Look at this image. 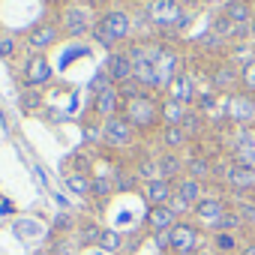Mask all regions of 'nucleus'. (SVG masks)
<instances>
[{"label": "nucleus", "mask_w": 255, "mask_h": 255, "mask_svg": "<svg viewBox=\"0 0 255 255\" xmlns=\"http://www.w3.org/2000/svg\"><path fill=\"white\" fill-rule=\"evenodd\" d=\"M132 33V18L126 15L123 9H108L96 18V27H93V39L102 45V48H111L117 45L120 39H126Z\"/></svg>", "instance_id": "f257e3e1"}, {"label": "nucleus", "mask_w": 255, "mask_h": 255, "mask_svg": "<svg viewBox=\"0 0 255 255\" xmlns=\"http://www.w3.org/2000/svg\"><path fill=\"white\" fill-rule=\"evenodd\" d=\"M57 24H60L63 36H69V39H81V36L93 33V27H96V18H93L90 6H81V3H66V6L60 9V18H57Z\"/></svg>", "instance_id": "f03ea898"}, {"label": "nucleus", "mask_w": 255, "mask_h": 255, "mask_svg": "<svg viewBox=\"0 0 255 255\" xmlns=\"http://www.w3.org/2000/svg\"><path fill=\"white\" fill-rule=\"evenodd\" d=\"M159 108H162V102H156L153 96H138V99L123 102V117L129 120L135 129H150V126H156L162 120Z\"/></svg>", "instance_id": "7ed1b4c3"}, {"label": "nucleus", "mask_w": 255, "mask_h": 255, "mask_svg": "<svg viewBox=\"0 0 255 255\" xmlns=\"http://www.w3.org/2000/svg\"><path fill=\"white\" fill-rule=\"evenodd\" d=\"M147 15L159 27H186L189 24V12H183L180 0H150Z\"/></svg>", "instance_id": "20e7f679"}, {"label": "nucleus", "mask_w": 255, "mask_h": 255, "mask_svg": "<svg viewBox=\"0 0 255 255\" xmlns=\"http://www.w3.org/2000/svg\"><path fill=\"white\" fill-rule=\"evenodd\" d=\"M60 36H63V30H60L57 21H39V24H33V27L24 33V45H27L33 54H45L51 45L60 42Z\"/></svg>", "instance_id": "39448f33"}, {"label": "nucleus", "mask_w": 255, "mask_h": 255, "mask_svg": "<svg viewBox=\"0 0 255 255\" xmlns=\"http://www.w3.org/2000/svg\"><path fill=\"white\" fill-rule=\"evenodd\" d=\"M225 117L231 123H237V129H246V126H255V96L252 93H231L225 102Z\"/></svg>", "instance_id": "423d86ee"}, {"label": "nucleus", "mask_w": 255, "mask_h": 255, "mask_svg": "<svg viewBox=\"0 0 255 255\" xmlns=\"http://www.w3.org/2000/svg\"><path fill=\"white\" fill-rule=\"evenodd\" d=\"M132 138H135V126L123 114H114V117L102 120V141L108 147H129Z\"/></svg>", "instance_id": "0eeeda50"}, {"label": "nucleus", "mask_w": 255, "mask_h": 255, "mask_svg": "<svg viewBox=\"0 0 255 255\" xmlns=\"http://www.w3.org/2000/svg\"><path fill=\"white\" fill-rule=\"evenodd\" d=\"M168 237H171V252L174 255H195V249L201 243V231L192 222H177L168 231Z\"/></svg>", "instance_id": "6e6552de"}, {"label": "nucleus", "mask_w": 255, "mask_h": 255, "mask_svg": "<svg viewBox=\"0 0 255 255\" xmlns=\"http://www.w3.org/2000/svg\"><path fill=\"white\" fill-rule=\"evenodd\" d=\"M21 78H24V84H27V87H45V84L54 78L48 57H45V54H30V60L24 63Z\"/></svg>", "instance_id": "1a4fd4ad"}, {"label": "nucleus", "mask_w": 255, "mask_h": 255, "mask_svg": "<svg viewBox=\"0 0 255 255\" xmlns=\"http://www.w3.org/2000/svg\"><path fill=\"white\" fill-rule=\"evenodd\" d=\"M105 72H108L111 81L120 87V84H126V81L135 78V63L129 60V54H126V51H111L108 60H105Z\"/></svg>", "instance_id": "9d476101"}, {"label": "nucleus", "mask_w": 255, "mask_h": 255, "mask_svg": "<svg viewBox=\"0 0 255 255\" xmlns=\"http://www.w3.org/2000/svg\"><path fill=\"white\" fill-rule=\"evenodd\" d=\"M165 99H174V102H180V105H186V108H189V102H195V99H198V93H195V78H192L189 72H180V75L168 84Z\"/></svg>", "instance_id": "9b49d317"}, {"label": "nucleus", "mask_w": 255, "mask_h": 255, "mask_svg": "<svg viewBox=\"0 0 255 255\" xmlns=\"http://www.w3.org/2000/svg\"><path fill=\"white\" fill-rule=\"evenodd\" d=\"M225 183L237 192H249L255 189V165H243V162H231L225 168Z\"/></svg>", "instance_id": "f8f14e48"}, {"label": "nucleus", "mask_w": 255, "mask_h": 255, "mask_svg": "<svg viewBox=\"0 0 255 255\" xmlns=\"http://www.w3.org/2000/svg\"><path fill=\"white\" fill-rule=\"evenodd\" d=\"M228 210H231V207L225 204V198H216V195H204V198L195 204V210H192V213H195V219H198V222H204V225L210 228V225H213V222H216L222 213H228Z\"/></svg>", "instance_id": "ddd939ff"}, {"label": "nucleus", "mask_w": 255, "mask_h": 255, "mask_svg": "<svg viewBox=\"0 0 255 255\" xmlns=\"http://www.w3.org/2000/svg\"><path fill=\"white\" fill-rule=\"evenodd\" d=\"M234 162L255 165V126L237 129V135H234Z\"/></svg>", "instance_id": "4468645a"}, {"label": "nucleus", "mask_w": 255, "mask_h": 255, "mask_svg": "<svg viewBox=\"0 0 255 255\" xmlns=\"http://www.w3.org/2000/svg\"><path fill=\"white\" fill-rule=\"evenodd\" d=\"M120 105H123V96H120L117 84L93 96V111H96V117H102V120H108V117L120 114Z\"/></svg>", "instance_id": "2eb2a0df"}, {"label": "nucleus", "mask_w": 255, "mask_h": 255, "mask_svg": "<svg viewBox=\"0 0 255 255\" xmlns=\"http://www.w3.org/2000/svg\"><path fill=\"white\" fill-rule=\"evenodd\" d=\"M144 201H147V207H162V204H168L171 198H174V183L171 180H165V177H159V180H150V183H144Z\"/></svg>", "instance_id": "dca6fc26"}, {"label": "nucleus", "mask_w": 255, "mask_h": 255, "mask_svg": "<svg viewBox=\"0 0 255 255\" xmlns=\"http://www.w3.org/2000/svg\"><path fill=\"white\" fill-rule=\"evenodd\" d=\"M144 222H147V228H150L153 234H159V231H171V228L180 222V216H177L168 204H162V207H147Z\"/></svg>", "instance_id": "f3484780"}, {"label": "nucleus", "mask_w": 255, "mask_h": 255, "mask_svg": "<svg viewBox=\"0 0 255 255\" xmlns=\"http://www.w3.org/2000/svg\"><path fill=\"white\" fill-rule=\"evenodd\" d=\"M174 192L183 198V201H189L192 207L204 198V183L201 180H195V177H180L177 183H174Z\"/></svg>", "instance_id": "a211bd4d"}, {"label": "nucleus", "mask_w": 255, "mask_h": 255, "mask_svg": "<svg viewBox=\"0 0 255 255\" xmlns=\"http://www.w3.org/2000/svg\"><path fill=\"white\" fill-rule=\"evenodd\" d=\"M159 114H162V123H165V126H183L189 108L180 105V102H174V99H165L162 108H159Z\"/></svg>", "instance_id": "6ab92c4d"}, {"label": "nucleus", "mask_w": 255, "mask_h": 255, "mask_svg": "<svg viewBox=\"0 0 255 255\" xmlns=\"http://www.w3.org/2000/svg\"><path fill=\"white\" fill-rule=\"evenodd\" d=\"M162 144L168 150H180V147L189 144V132L183 129V126H165L162 129Z\"/></svg>", "instance_id": "aec40b11"}, {"label": "nucleus", "mask_w": 255, "mask_h": 255, "mask_svg": "<svg viewBox=\"0 0 255 255\" xmlns=\"http://www.w3.org/2000/svg\"><path fill=\"white\" fill-rule=\"evenodd\" d=\"M63 183H66V189L75 192V195H90V189H93V177H87L84 171H69V174L63 177Z\"/></svg>", "instance_id": "412c9836"}, {"label": "nucleus", "mask_w": 255, "mask_h": 255, "mask_svg": "<svg viewBox=\"0 0 255 255\" xmlns=\"http://www.w3.org/2000/svg\"><path fill=\"white\" fill-rule=\"evenodd\" d=\"M222 15H225V18H231L234 24H243V27H246V24H252V18H255V15H252V3H228Z\"/></svg>", "instance_id": "4be33fe9"}, {"label": "nucleus", "mask_w": 255, "mask_h": 255, "mask_svg": "<svg viewBox=\"0 0 255 255\" xmlns=\"http://www.w3.org/2000/svg\"><path fill=\"white\" fill-rule=\"evenodd\" d=\"M156 162H159V174H162L165 180H174V177L180 180V171L186 168V165H183V159H180V156H174V153H165V156H162V159H156Z\"/></svg>", "instance_id": "5701e85b"}, {"label": "nucleus", "mask_w": 255, "mask_h": 255, "mask_svg": "<svg viewBox=\"0 0 255 255\" xmlns=\"http://www.w3.org/2000/svg\"><path fill=\"white\" fill-rule=\"evenodd\" d=\"M243 228V219H240V213L237 210H228V213H222L213 225H210V231L216 234V231H228V234H237Z\"/></svg>", "instance_id": "b1692460"}, {"label": "nucleus", "mask_w": 255, "mask_h": 255, "mask_svg": "<svg viewBox=\"0 0 255 255\" xmlns=\"http://www.w3.org/2000/svg\"><path fill=\"white\" fill-rule=\"evenodd\" d=\"M210 174H213V165H210L204 156H192V159L186 162V177H195V180H201V183H204Z\"/></svg>", "instance_id": "393cba45"}, {"label": "nucleus", "mask_w": 255, "mask_h": 255, "mask_svg": "<svg viewBox=\"0 0 255 255\" xmlns=\"http://www.w3.org/2000/svg\"><path fill=\"white\" fill-rule=\"evenodd\" d=\"M213 249H216L219 255H231V252H237V249H240V240H237V234L216 231V234H213Z\"/></svg>", "instance_id": "a878e982"}, {"label": "nucleus", "mask_w": 255, "mask_h": 255, "mask_svg": "<svg viewBox=\"0 0 255 255\" xmlns=\"http://www.w3.org/2000/svg\"><path fill=\"white\" fill-rule=\"evenodd\" d=\"M213 84H216L219 90H231L234 84H240V69H231V66H222V69H216V75H213Z\"/></svg>", "instance_id": "bb28decb"}, {"label": "nucleus", "mask_w": 255, "mask_h": 255, "mask_svg": "<svg viewBox=\"0 0 255 255\" xmlns=\"http://www.w3.org/2000/svg\"><path fill=\"white\" fill-rule=\"evenodd\" d=\"M96 246H99L102 252H117V249L123 246V237H120V231H114V228H102Z\"/></svg>", "instance_id": "cd10ccee"}, {"label": "nucleus", "mask_w": 255, "mask_h": 255, "mask_svg": "<svg viewBox=\"0 0 255 255\" xmlns=\"http://www.w3.org/2000/svg\"><path fill=\"white\" fill-rule=\"evenodd\" d=\"M21 108H24L27 114L39 111V108H42V87H24V93H21Z\"/></svg>", "instance_id": "c85d7f7f"}, {"label": "nucleus", "mask_w": 255, "mask_h": 255, "mask_svg": "<svg viewBox=\"0 0 255 255\" xmlns=\"http://www.w3.org/2000/svg\"><path fill=\"white\" fill-rule=\"evenodd\" d=\"M135 177H138V180H144V183L159 180V177H162V174H159V162H153V159H141V162H138V168H135Z\"/></svg>", "instance_id": "c756f323"}, {"label": "nucleus", "mask_w": 255, "mask_h": 255, "mask_svg": "<svg viewBox=\"0 0 255 255\" xmlns=\"http://www.w3.org/2000/svg\"><path fill=\"white\" fill-rule=\"evenodd\" d=\"M195 45H198V48H204V51H219V48L225 45V39H222L219 33L207 30V33H201V36L195 39Z\"/></svg>", "instance_id": "7c9ffc66"}, {"label": "nucleus", "mask_w": 255, "mask_h": 255, "mask_svg": "<svg viewBox=\"0 0 255 255\" xmlns=\"http://www.w3.org/2000/svg\"><path fill=\"white\" fill-rule=\"evenodd\" d=\"M114 189H117V186H114L108 177H93V189H90V195H93V198H108Z\"/></svg>", "instance_id": "2f4dec72"}, {"label": "nucleus", "mask_w": 255, "mask_h": 255, "mask_svg": "<svg viewBox=\"0 0 255 255\" xmlns=\"http://www.w3.org/2000/svg\"><path fill=\"white\" fill-rule=\"evenodd\" d=\"M240 84H243L246 93H255V60L243 63V69H240Z\"/></svg>", "instance_id": "473e14b6"}, {"label": "nucleus", "mask_w": 255, "mask_h": 255, "mask_svg": "<svg viewBox=\"0 0 255 255\" xmlns=\"http://www.w3.org/2000/svg\"><path fill=\"white\" fill-rule=\"evenodd\" d=\"M18 51V39L15 36H0V57L3 60H12Z\"/></svg>", "instance_id": "72a5a7b5"}, {"label": "nucleus", "mask_w": 255, "mask_h": 255, "mask_svg": "<svg viewBox=\"0 0 255 255\" xmlns=\"http://www.w3.org/2000/svg\"><path fill=\"white\" fill-rule=\"evenodd\" d=\"M108 87H114V81H111V75H108V72L102 69V72H99V75H96V78L90 81V93L96 96V93H102V90H108Z\"/></svg>", "instance_id": "f704fd0d"}, {"label": "nucleus", "mask_w": 255, "mask_h": 255, "mask_svg": "<svg viewBox=\"0 0 255 255\" xmlns=\"http://www.w3.org/2000/svg\"><path fill=\"white\" fill-rule=\"evenodd\" d=\"M234 210L240 213L243 225H255V201H240V204H237Z\"/></svg>", "instance_id": "c9c22d12"}, {"label": "nucleus", "mask_w": 255, "mask_h": 255, "mask_svg": "<svg viewBox=\"0 0 255 255\" xmlns=\"http://www.w3.org/2000/svg\"><path fill=\"white\" fill-rule=\"evenodd\" d=\"M168 207H171V210H174V213H177V216H186V213H189V210H195V207H192V204H189V201H183V198H180V195H177V192H174V198H171V201H168Z\"/></svg>", "instance_id": "e433bc0d"}, {"label": "nucleus", "mask_w": 255, "mask_h": 255, "mask_svg": "<svg viewBox=\"0 0 255 255\" xmlns=\"http://www.w3.org/2000/svg\"><path fill=\"white\" fill-rule=\"evenodd\" d=\"M153 243H156L159 249H171V237H168V231H159V234H153Z\"/></svg>", "instance_id": "4c0bfd02"}, {"label": "nucleus", "mask_w": 255, "mask_h": 255, "mask_svg": "<svg viewBox=\"0 0 255 255\" xmlns=\"http://www.w3.org/2000/svg\"><path fill=\"white\" fill-rule=\"evenodd\" d=\"M15 207H12V201H0V216H9Z\"/></svg>", "instance_id": "58836bf2"}, {"label": "nucleus", "mask_w": 255, "mask_h": 255, "mask_svg": "<svg viewBox=\"0 0 255 255\" xmlns=\"http://www.w3.org/2000/svg\"><path fill=\"white\" fill-rule=\"evenodd\" d=\"M240 255H255V243H249V246H243V249H240Z\"/></svg>", "instance_id": "ea45409f"}, {"label": "nucleus", "mask_w": 255, "mask_h": 255, "mask_svg": "<svg viewBox=\"0 0 255 255\" xmlns=\"http://www.w3.org/2000/svg\"><path fill=\"white\" fill-rule=\"evenodd\" d=\"M201 3H216V6H228L231 0H201Z\"/></svg>", "instance_id": "a19ab883"}, {"label": "nucleus", "mask_w": 255, "mask_h": 255, "mask_svg": "<svg viewBox=\"0 0 255 255\" xmlns=\"http://www.w3.org/2000/svg\"><path fill=\"white\" fill-rule=\"evenodd\" d=\"M249 36L255 39V18H252V24H249Z\"/></svg>", "instance_id": "79ce46f5"}, {"label": "nucleus", "mask_w": 255, "mask_h": 255, "mask_svg": "<svg viewBox=\"0 0 255 255\" xmlns=\"http://www.w3.org/2000/svg\"><path fill=\"white\" fill-rule=\"evenodd\" d=\"M72 3H81V6H87V3H90V0H72Z\"/></svg>", "instance_id": "37998d69"}, {"label": "nucleus", "mask_w": 255, "mask_h": 255, "mask_svg": "<svg viewBox=\"0 0 255 255\" xmlns=\"http://www.w3.org/2000/svg\"><path fill=\"white\" fill-rule=\"evenodd\" d=\"M231 3H252V0H231Z\"/></svg>", "instance_id": "c03bdc74"}, {"label": "nucleus", "mask_w": 255, "mask_h": 255, "mask_svg": "<svg viewBox=\"0 0 255 255\" xmlns=\"http://www.w3.org/2000/svg\"><path fill=\"white\" fill-rule=\"evenodd\" d=\"M36 255H51V252H36Z\"/></svg>", "instance_id": "a18cd8bd"}]
</instances>
